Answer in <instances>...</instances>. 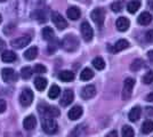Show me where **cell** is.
<instances>
[{"instance_id":"cell-22","label":"cell","mask_w":153,"mask_h":137,"mask_svg":"<svg viewBox=\"0 0 153 137\" xmlns=\"http://www.w3.org/2000/svg\"><path fill=\"white\" fill-rule=\"evenodd\" d=\"M58 78L64 82H70L74 79V73L72 71H62L58 74Z\"/></svg>"},{"instance_id":"cell-12","label":"cell","mask_w":153,"mask_h":137,"mask_svg":"<svg viewBox=\"0 0 153 137\" xmlns=\"http://www.w3.org/2000/svg\"><path fill=\"white\" fill-rule=\"evenodd\" d=\"M96 94V88L94 85H88L86 87H83L81 90V97L83 99H90L91 97H94Z\"/></svg>"},{"instance_id":"cell-20","label":"cell","mask_w":153,"mask_h":137,"mask_svg":"<svg viewBox=\"0 0 153 137\" xmlns=\"http://www.w3.org/2000/svg\"><path fill=\"white\" fill-rule=\"evenodd\" d=\"M38 56V48L37 47H30L25 53H24V59L27 61H33Z\"/></svg>"},{"instance_id":"cell-30","label":"cell","mask_w":153,"mask_h":137,"mask_svg":"<svg viewBox=\"0 0 153 137\" xmlns=\"http://www.w3.org/2000/svg\"><path fill=\"white\" fill-rule=\"evenodd\" d=\"M93 65L97 70H103L105 67V62L102 57H96V59H93Z\"/></svg>"},{"instance_id":"cell-10","label":"cell","mask_w":153,"mask_h":137,"mask_svg":"<svg viewBox=\"0 0 153 137\" xmlns=\"http://www.w3.org/2000/svg\"><path fill=\"white\" fill-rule=\"evenodd\" d=\"M31 41V37L30 36H22L17 39H14L12 41V46L16 49H21V48H24L25 46H27Z\"/></svg>"},{"instance_id":"cell-16","label":"cell","mask_w":153,"mask_h":137,"mask_svg":"<svg viewBox=\"0 0 153 137\" xmlns=\"http://www.w3.org/2000/svg\"><path fill=\"white\" fill-rule=\"evenodd\" d=\"M66 15H68V17L72 21H76L80 19V16H81V12H80V9L76 6H72L70 7L68 10H66Z\"/></svg>"},{"instance_id":"cell-3","label":"cell","mask_w":153,"mask_h":137,"mask_svg":"<svg viewBox=\"0 0 153 137\" xmlns=\"http://www.w3.org/2000/svg\"><path fill=\"white\" fill-rule=\"evenodd\" d=\"M39 112L45 117L56 118L59 116V110L55 106H51V105H41V106H39Z\"/></svg>"},{"instance_id":"cell-35","label":"cell","mask_w":153,"mask_h":137,"mask_svg":"<svg viewBox=\"0 0 153 137\" xmlns=\"http://www.w3.org/2000/svg\"><path fill=\"white\" fill-rule=\"evenodd\" d=\"M57 45H58V41L55 39V38L53 40H51V41H49V46H48V52L54 53L57 49Z\"/></svg>"},{"instance_id":"cell-34","label":"cell","mask_w":153,"mask_h":137,"mask_svg":"<svg viewBox=\"0 0 153 137\" xmlns=\"http://www.w3.org/2000/svg\"><path fill=\"white\" fill-rule=\"evenodd\" d=\"M143 82L145 85H150L153 82V71H147L145 76L143 77Z\"/></svg>"},{"instance_id":"cell-38","label":"cell","mask_w":153,"mask_h":137,"mask_svg":"<svg viewBox=\"0 0 153 137\" xmlns=\"http://www.w3.org/2000/svg\"><path fill=\"white\" fill-rule=\"evenodd\" d=\"M6 102L4 99H0V113H4L6 110Z\"/></svg>"},{"instance_id":"cell-41","label":"cell","mask_w":153,"mask_h":137,"mask_svg":"<svg viewBox=\"0 0 153 137\" xmlns=\"http://www.w3.org/2000/svg\"><path fill=\"white\" fill-rule=\"evenodd\" d=\"M147 6H149L150 9L153 10V0H149V1H147Z\"/></svg>"},{"instance_id":"cell-13","label":"cell","mask_w":153,"mask_h":137,"mask_svg":"<svg viewBox=\"0 0 153 137\" xmlns=\"http://www.w3.org/2000/svg\"><path fill=\"white\" fill-rule=\"evenodd\" d=\"M129 24H130V22H129V20H128L127 17H125V16L119 17V19L117 20V22H115V26H117L118 31H120V32L127 31L128 27H129Z\"/></svg>"},{"instance_id":"cell-39","label":"cell","mask_w":153,"mask_h":137,"mask_svg":"<svg viewBox=\"0 0 153 137\" xmlns=\"http://www.w3.org/2000/svg\"><path fill=\"white\" fill-rule=\"evenodd\" d=\"M146 101L147 102H153V93H150L146 96Z\"/></svg>"},{"instance_id":"cell-14","label":"cell","mask_w":153,"mask_h":137,"mask_svg":"<svg viewBox=\"0 0 153 137\" xmlns=\"http://www.w3.org/2000/svg\"><path fill=\"white\" fill-rule=\"evenodd\" d=\"M37 126V119L34 116H27L23 121V127L26 130H33Z\"/></svg>"},{"instance_id":"cell-45","label":"cell","mask_w":153,"mask_h":137,"mask_svg":"<svg viewBox=\"0 0 153 137\" xmlns=\"http://www.w3.org/2000/svg\"><path fill=\"white\" fill-rule=\"evenodd\" d=\"M4 1H6V0H0V2H4Z\"/></svg>"},{"instance_id":"cell-23","label":"cell","mask_w":153,"mask_h":137,"mask_svg":"<svg viewBox=\"0 0 153 137\" xmlns=\"http://www.w3.org/2000/svg\"><path fill=\"white\" fill-rule=\"evenodd\" d=\"M140 7V0H131L130 2L127 4V9L130 14H135Z\"/></svg>"},{"instance_id":"cell-33","label":"cell","mask_w":153,"mask_h":137,"mask_svg":"<svg viewBox=\"0 0 153 137\" xmlns=\"http://www.w3.org/2000/svg\"><path fill=\"white\" fill-rule=\"evenodd\" d=\"M122 136H125V137H131V136H134V129L131 128V127H129V126H123L122 127Z\"/></svg>"},{"instance_id":"cell-19","label":"cell","mask_w":153,"mask_h":137,"mask_svg":"<svg viewBox=\"0 0 153 137\" xmlns=\"http://www.w3.org/2000/svg\"><path fill=\"white\" fill-rule=\"evenodd\" d=\"M1 59L5 62V63H12L16 59V54L12 50H5V52L1 54Z\"/></svg>"},{"instance_id":"cell-5","label":"cell","mask_w":153,"mask_h":137,"mask_svg":"<svg viewBox=\"0 0 153 137\" xmlns=\"http://www.w3.org/2000/svg\"><path fill=\"white\" fill-rule=\"evenodd\" d=\"M90 17L97 25L102 26L103 23H104V20H105V12H104L103 8H95L90 14Z\"/></svg>"},{"instance_id":"cell-36","label":"cell","mask_w":153,"mask_h":137,"mask_svg":"<svg viewBox=\"0 0 153 137\" xmlns=\"http://www.w3.org/2000/svg\"><path fill=\"white\" fill-rule=\"evenodd\" d=\"M46 71H47V69H46V66H44L42 64H37V65L34 66V72L38 73V74L46 73Z\"/></svg>"},{"instance_id":"cell-32","label":"cell","mask_w":153,"mask_h":137,"mask_svg":"<svg viewBox=\"0 0 153 137\" xmlns=\"http://www.w3.org/2000/svg\"><path fill=\"white\" fill-rule=\"evenodd\" d=\"M143 64H144L143 59H135L134 62L131 63V65H130V69H131L133 71H138V70H140V69L143 67Z\"/></svg>"},{"instance_id":"cell-2","label":"cell","mask_w":153,"mask_h":137,"mask_svg":"<svg viewBox=\"0 0 153 137\" xmlns=\"http://www.w3.org/2000/svg\"><path fill=\"white\" fill-rule=\"evenodd\" d=\"M41 124H42V129L46 134H49V135H53L55 134L58 129L57 122L51 117H44L42 121H41Z\"/></svg>"},{"instance_id":"cell-17","label":"cell","mask_w":153,"mask_h":137,"mask_svg":"<svg viewBox=\"0 0 153 137\" xmlns=\"http://www.w3.org/2000/svg\"><path fill=\"white\" fill-rule=\"evenodd\" d=\"M140 114H142V109H140V106H135L128 113V119L131 122H136L140 118Z\"/></svg>"},{"instance_id":"cell-31","label":"cell","mask_w":153,"mask_h":137,"mask_svg":"<svg viewBox=\"0 0 153 137\" xmlns=\"http://www.w3.org/2000/svg\"><path fill=\"white\" fill-rule=\"evenodd\" d=\"M32 76V69L30 66H24L22 70H21V77L23 79H30Z\"/></svg>"},{"instance_id":"cell-26","label":"cell","mask_w":153,"mask_h":137,"mask_svg":"<svg viewBox=\"0 0 153 137\" xmlns=\"http://www.w3.org/2000/svg\"><path fill=\"white\" fill-rule=\"evenodd\" d=\"M59 94H61V88H59L57 85H53L51 87L49 91H48V96H49V98H51V99L57 98L58 96H59Z\"/></svg>"},{"instance_id":"cell-18","label":"cell","mask_w":153,"mask_h":137,"mask_svg":"<svg viewBox=\"0 0 153 137\" xmlns=\"http://www.w3.org/2000/svg\"><path fill=\"white\" fill-rule=\"evenodd\" d=\"M152 15L150 13H147V12H144V13H142L138 16V19H137V22H138V24L140 25H147V24H150L151 22H152Z\"/></svg>"},{"instance_id":"cell-40","label":"cell","mask_w":153,"mask_h":137,"mask_svg":"<svg viewBox=\"0 0 153 137\" xmlns=\"http://www.w3.org/2000/svg\"><path fill=\"white\" fill-rule=\"evenodd\" d=\"M147 57H149L150 61H152L153 62V50H150V52L147 53Z\"/></svg>"},{"instance_id":"cell-27","label":"cell","mask_w":153,"mask_h":137,"mask_svg":"<svg viewBox=\"0 0 153 137\" xmlns=\"http://www.w3.org/2000/svg\"><path fill=\"white\" fill-rule=\"evenodd\" d=\"M93 77H94V72L91 71L90 69H88V67L83 69L82 72L80 73V79L83 80V81H88V80H90Z\"/></svg>"},{"instance_id":"cell-6","label":"cell","mask_w":153,"mask_h":137,"mask_svg":"<svg viewBox=\"0 0 153 137\" xmlns=\"http://www.w3.org/2000/svg\"><path fill=\"white\" fill-rule=\"evenodd\" d=\"M135 86V80L133 78H127L123 82V89H122V97L125 99L131 96V93H133V88Z\"/></svg>"},{"instance_id":"cell-1","label":"cell","mask_w":153,"mask_h":137,"mask_svg":"<svg viewBox=\"0 0 153 137\" xmlns=\"http://www.w3.org/2000/svg\"><path fill=\"white\" fill-rule=\"evenodd\" d=\"M62 47L66 52H74L79 47V40L73 34H68L62 40Z\"/></svg>"},{"instance_id":"cell-25","label":"cell","mask_w":153,"mask_h":137,"mask_svg":"<svg viewBox=\"0 0 153 137\" xmlns=\"http://www.w3.org/2000/svg\"><path fill=\"white\" fill-rule=\"evenodd\" d=\"M42 37H44V39L47 40V41H51L55 38V34H54V31H53V29L49 27V26H46L42 29Z\"/></svg>"},{"instance_id":"cell-37","label":"cell","mask_w":153,"mask_h":137,"mask_svg":"<svg viewBox=\"0 0 153 137\" xmlns=\"http://www.w3.org/2000/svg\"><path fill=\"white\" fill-rule=\"evenodd\" d=\"M145 40L147 42H153V30H149L145 33Z\"/></svg>"},{"instance_id":"cell-43","label":"cell","mask_w":153,"mask_h":137,"mask_svg":"<svg viewBox=\"0 0 153 137\" xmlns=\"http://www.w3.org/2000/svg\"><path fill=\"white\" fill-rule=\"evenodd\" d=\"M111 135H117V131H111V133H110V134H108V136H111Z\"/></svg>"},{"instance_id":"cell-29","label":"cell","mask_w":153,"mask_h":137,"mask_svg":"<svg viewBox=\"0 0 153 137\" xmlns=\"http://www.w3.org/2000/svg\"><path fill=\"white\" fill-rule=\"evenodd\" d=\"M142 131L144 134H150L153 131V121L152 120H146L142 124Z\"/></svg>"},{"instance_id":"cell-24","label":"cell","mask_w":153,"mask_h":137,"mask_svg":"<svg viewBox=\"0 0 153 137\" xmlns=\"http://www.w3.org/2000/svg\"><path fill=\"white\" fill-rule=\"evenodd\" d=\"M34 86L39 91H42L46 89L47 87V79L42 78V77H38V78L34 80Z\"/></svg>"},{"instance_id":"cell-21","label":"cell","mask_w":153,"mask_h":137,"mask_svg":"<svg viewBox=\"0 0 153 137\" xmlns=\"http://www.w3.org/2000/svg\"><path fill=\"white\" fill-rule=\"evenodd\" d=\"M128 47H129V42H128L127 40H126V39H120V40H118V41L115 42L113 50H114V52H121V50L127 49Z\"/></svg>"},{"instance_id":"cell-9","label":"cell","mask_w":153,"mask_h":137,"mask_svg":"<svg viewBox=\"0 0 153 137\" xmlns=\"http://www.w3.org/2000/svg\"><path fill=\"white\" fill-rule=\"evenodd\" d=\"M80 31H81L83 39L86 40V41H91L93 37H94V32H93V27L90 26L88 22H83L82 24H81Z\"/></svg>"},{"instance_id":"cell-44","label":"cell","mask_w":153,"mask_h":137,"mask_svg":"<svg viewBox=\"0 0 153 137\" xmlns=\"http://www.w3.org/2000/svg\"><path fill=\"white\" fill-rule=\"evenodd\" d=\"M1 21H2V17H1V15H0V23H1Z\"/></svg>"},{"instance_id":"cell-4","label":"cell","mask_w":153,"mask_h":137,"mask_svg":"<svg viewBox=\"0 0 153 137\" xmlns=\"http://www.w3.org/2000/svg\"><path fill=\"white\" fill-rule=\"evenodd\" d=\"M51 21H53V23L55 24V26L57 27L58 30H64V29L68 27V22L57 12H53L51 13Z\"/></svg>"},{"instance_id":"cell-15","label":"cell","mask_w":153,"mask_h":137,"mask_svg":"<svg viewBox=\"0 0 153 137\" xmlns=\"http://www.w3.org/2000/svg\"><path fill=\"white\" fill-rule=\"evenodd\" d=\"M81 116H82V107L79 106V105L73 106L70 111H69V113H68V117H69L70 120H76V119H79Z\"/></svg>"},{"instance_id":"cell-7","label":"cell","mask_w":153,"mask_h":137,"mask_svg":"<svg viewBox=\"0 0 153 137\" xmlns=\"http://www.w3.org/2000/svg\"><path fill=\"white\" fill-rule=\"evenodd\" d=\"M1 77H2V80L7 82V84H10L13 81H16L17 79V73L14 71L13 69H9V67H5L2 69L1 71Z\"/></svg>"},{"instance_id":"cell-28","label":"cell","mask_w":153,"mask_h":137,"mask_svg":"<svg viewBox=\"0 0 153 137\" xmlns=\"http://www.w3.org/2000/svg\"><path fill=\"white\" fill-rule=\"evenodd\" d=\"M111 9H112V12H114V13H120L122 9H123V1H122V0L113 1V2L111 4Z\"/></svg>"},{"instance_id":"cell-8","label":"cell","mask_w":153,"mask_h":137,"mask_svg":"<svg viewBox=\"0 0 153 137\" xmlns=\"http://www.w3.org/2000/svg\"><path fill=\"white\" fill-rule=\"evenodd\" d=\"M33 101V93H32L31 89H23L21 96H19V102L23 106H30Z\"/></svg>"},{"instance_id":"cell-42","label":"cell","mask_w":153,"mask_h":137,"mask_svg":"<svg viewBox=\"0 0 153 137\" xmlns=\"http://www.w3.org/2000/svg\"><path fill=\"white\" fill-rule=\"evenodd\" d=\"M5 46H6L5 41H4V40H0V50H2V49L5 48Z\"/></svg>"},{"instance_id":"cell-11","label":"cell","mask_w":153,"mask_h":137,"mask_svg":"<svg viewBox=\"0 0 153 137\" xmlns=\"http://www.w3.org/2000/svg\"><path fill=\"white\" fill-rule=\"evenodd\" d=\"M73 98H74V94L71 89H66L64 90L63 96L61 98V105L62 106H68L73 102Z\"/></svg>"}]
</instances>
